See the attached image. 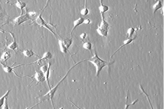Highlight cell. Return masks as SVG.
Segmentation results:
<instances>
[{"label": "cell", "mask_w": 164, "mask_h": 109, "mask_svg": "<svg viewBox=\"0 0 164 109\" xmlns=\"http://www.w3.org/2000/svg\"><path fill=\"white\" fill-rule=\"evenodd\" d=\"M49 1V0H47V6H46V7H47V5H48V1Z\"/></svg>", "instance_id": "cell-29"}, {"label": "cell", "mask_w": 164, "mask_h": 109, "mask_svg": "<svg viewBox=\"0 0 164 109\" xmlns=\"http://www.w3.org/2000/svg\"><path fill=\"white\" fill-rule=\"evenodd\" d=\"M48 69L47 71V72H46L44 74L45 76L46 77V81H47V84L48 85V87L50 89H51V86L50 85L49 82V78L50 77V68H51V63L49 62L48 63Z\"/></svg>", "instance_id": "cell-17"}, {"label": "cell", "mask_w": 164, "mask_h": 109, "mask_svg": "<svg viewBox=\"0 0 164 109\" xmlns=\"http://www.w3.org/2000/svg\"><path fill=\"white\" fill-rule=\"evenodd\" d=\"M86 60H83V61H80L78 63H77L76 64L74 65H73V66L71 67L70 69L69 70H68V72H67V73L65 75H64V76L61 79V80H60V81H59V82H58L57 85H56V86L54 87L52 89H50L49 92H48V93H47V94H46L45 95H44V96H41V97L40 98H39V100H40V102H44V101H48V100L51 99L52 101V105H53V107H54V103H53V98L54 97V95H55V93L56 92V91L57 90V88H58V87L59 86V85H60V84L64 80L66 79V78L67 77V76L68 75L69 73H70V72L71 71V70H72L76 66V65H78V64H80V63L81 62H83V61H86Z\"/></svg>", "instance_id": "cell-1"}, {"label": "cell", "mask_w": 164, "mask_h": 109, "mask_svg": "<svg viewBox=\"0 0 164 109\" xmlns=\"http://www.w3.org/2000/svg\"><path fill=\"white\" fill-rule=\"evenodd\" d=\"M23 54L27 57H31L36 55L35 52L31 49H26L22 52Z\"/></svg>", "instance_id": "cell-15"}, {"label": "cell", "mask_w": 164, "mask_h": 109, "mask_svg": "<svg viewBox=\"0 0 164 109\" xmlns=\"http://www.w3.org/2000/svg\"><path fill=\"white\" fill-rule=\"evenodd\" d=\"M12 57V54L9 52L6 51L3 53V54L0 57V60L2 63H4L6 62L7 61L11 58Z\"/></svg>", "instance_id": "cell-11"}, {"label": "cell", "mask_w": 164, "mask_h": 109, "mask_svg": "<svg viewBox=\"0 0 164 109\" xmlns=\"http://www.w3.org/2000/svg\"><path fill=\"white\" fill-rule=\"evenodd\" d=\"M83 48L85 49H87L90 51L92 54V43L89 42H86L84 43L83 44Z\"/></svg>", "instance_id": "cell-21"}, {"label": "cell", "mask_w": 164, "mask_h": 109, "mask_svg": "<svg viewBox=\"0 0 164 109\" xmlns=\"http://www.w3.org/2000/svg\"><path fill=\"white\" fill-rule=\"evenodd\" d=\"M1 60H0V64H1Z\"/></svg>", "instance_id": "cell-30"}, {"label": "cell", "mask_w": 164, "mask_h": 109, "mask_svg": "<svg viewBox=\"0 0 164 109\" xmlns=\"http://www.w3.org/2000/svg\"><path fill=\"white\" fill-rule=\"evenodd\" d=\"M162 7H163V5H162L161 0H157V2L153 5V13L155 14L156 12V11L158 10L159 9L161 8Z\"/></svg>", "instance_id": "cell-16"}, {"label": "cell", "mask_w": 164, "mask_h": 109, "mask_svg": "<svg viewBox=\"0 0 164 109\" xmlns=\"http://www.w3.org/2000/svg\"><path fill=\"white\" fill-rule=\"evenodd\" d=\"M59 44L60 45V50L63 53H67L68 52V49L67 48L65 45H64V43L63 42L62 39H59Z\"/></svg>", "instance_id": "cell-13"}, {"label": "cell", "mask_w": 164, "mask_h": 109, "mask_svg": "<svg viewBox=\"0 0 164 109\" xmlns=\"http://www.w3.org/2000/svg\"><path fill=\"white\" fill-rule=\"evenodd\" d=\"M102 21L96 29L98 33L103 37H107L108 35L109 24L105 20L104 16H102Z\"/></svg>", "instance_id": "cell-3"}, {"label": "cell", "mask_w": 164, "mask_h": 109, "mask_svg": "<svg viewBox=\"0 0 164 109\" xmlns=\"http://www.w3.org/2000/svg\"><path fill=\"white\" fill-rule=\"evenodd\" d=\"M62 39L67 48L69 49V48L72 44V39H69L67 38H62Z\"/></svg>", "instance_id": "cell-20"}, {"label": "cell", "mask_w": 164, "mask_h": 109, "mask_svg": "<svg viewBox=\"0 0 164 109\" xmlns=\"http://www.w3.org/2000/svg\"><path fill=\"white\" fill-rule=\"evenodd\" d=\"M48 63L47 65L46 64H44V65H42V66L40 68V69L44 73H45L46 72H47V71L48 69Z\"/></svg>", "instance_id": "cell-22"}, {"label": "cell", "mask_w": 164, "mask_h": 109, "mask_svg": "<svg viewBox=\"0 0 164 109\" xmlns=\"http://www.w3.org/2000/svg\"><path fill=\"white\" fill-rule=\"evenodd\" d=\"M9 33L11 34V36L13 38L14 40L10 44L8 45V48L9 49H11V50H12L14 51L15 52V49H18V45L16 43L14 34L12 33V32H9Z\"/></svg>", "instance_id": "cell-8"}, {"label": "cell", "mask_w": 164, "mask_h": 109, "mask_svg": "<svg viewBox=\"0 0 164 109\" xmlns=\"http://www.w3.org/2000/svg\"><path fill=\"white\" fill-rule=\"evenodd\" d=\"M85 19L83 17L79 18V19H78L77 20H75L73 22V28L72 29V31L71 32V39L72 38V33L73 32V31L75 30V29L78 27L79 25H81L82 24H83L84 23V20Z\"/></svg>", "instance_id": "cell-9"}, {"label": "cell", "mask_w": 164, "mask_h": 109, "mask_svg": "<svg viewBox=\"0 0 164 109\" xmlns=\"http://www.w3.org/2000/svg\"><path fill=\"white\" fill-rule=\"evenodd\" d=\"M133 40L132 39H127V40L124 41V44H123V45L120 47V48H119L116 51V52H115V53H114L113 54L112 56L111 57L110 61H111L112 59V57H113L114 55H115V54L121 48H122L124 47V46H125V45H127L130 44L131 42H132V41H133Z\"/></svg>", "instance_id": "cell-18"}, {"label": "cell", "mask_w": 164, "mask_h": 109, "mask_svg": "<svg viewBox=\"0 0 164 109\" xmlns=\"http://www.w3.org/2000/svg\"><path fill=\"white\" fill-rule=\"evenodd\" d=\"M30 19L31 17L29 14L28 13H26L24 14H21L20 16L16 18L13 20V22L17 25H19Z\"/></svg>", "instance_id": "cell-5"}, {"label": "cell", "mask_w": 164, "mask_h": 109, "mask_svg": "<svg viewBox=\"0 0 164 109\" xmlns=\"http://www.w3.org/2000/svg\"><path fill=\"white\" fill-rule=\"evenodd\" d=\"M91 20H90L89 19H85V20H84V23H85L86 24H89L91 23Z\"/></svg>", "instance_id": "cell-26"}, {"label": "cell", "mask_w": 164, "mask_h": 109, "mask_svg": "<svg viewBox=\"0 0 164 109\" xmlns=\"http://www.w3.org/2000/svg\"><path fill=\"white\" fill-rule=\"evenodd\" d=\"M8 96H7L6 97L5 100V102H4V105L2 107V109H9V107L8 105Z\"/></svg>", "instance_id": "cell-23"}, {"label": "cell", "mask_w": 164, "mask_h": 109, "mask_svg": "<svg viewBox=\"0 0 164 109\" xmlns=\"http://www.w3.org/2000/svg\"><path fill=\"white\" fill-rule=\"evenodd\" d=\"M34 78L38 82H43L46 81L45 75L40 69L36 71Z\"/></svg>", "instance_id": "cell-7"}, {"label": "cell", "mask_w": 164, "mask_h": 109, "mask_svg": "<svg viewBox=\"0 0 164 109\" xmlns=\"http://www.w3.org/2000/svg\"><path fill=\"white\" fill-rule=\"evenodd\" d=\"M15 6L17 8H19L22 11V14L23 13V9L25 8L26 6V4L25 2H21L20 0H17L16 3H15Z\"/></svg>", "instance_id": "cell-14"}, {"label": "cell", "mask_w": 164, "mask_h": 109, "mask_svg": "<svg viewBox=\"0 0 164 109\" xmlns=\"http://www.w3.org/2000/svg\"><path fill=\"white\" fill-rule=\"evenodd\" d=\"M10 91V90L8 91L5 95H3L2 97L0 98V109L2 108V107L4 105V102H5V98L6 96L9 95Z\"/></svg>", "instance_id": "cell-19"}, {"label": "cell", "mask_w": 164, "mask_h": 109, "mask_svg": "<svg viewBox=\"0 0 164 109\" xmlns=\"http://www.w3.org/2000/svg\"><path fill=\"white\" fill-rule=\"evenodd\" d=\"M41 15H42V13L40 14L38 16V17L37 18L35 19V22L37 23V24H38V25H40V26H41V27H44L47 28V29H48V30L50 32H51L53 34L56 36V34L53 31L52 29H51L48 26V25H47V23L44 20V19L42 18Z\"/></svg>", "instance_id": "cell-4"}, {"label": "cell", "mask_w": 164, "mask_h": 109, "mask_svg": "<svg viewBox=\"0 0 164 109\" xmlns=\"http://www.w3.org/2000/svg\"><path fill=\"white\" fill-rule=\"evenodd\" d=\"M52 57H53V56H52V54L50 52H46L43 54V56H42V57L41 58V59H39L37 61L34 62V63L30 64L37 63L39 65H41V64H43V63L44 62H45L47 60L51 59Z\"/></svg>", "instance_id": "cell-6"}, {"label": "cell", "mask_w": 164, "mask_h": 109, "mask_svg": "<svg viewBox=\"0 0 164 109\" xmlns=\"http://www.w3.org/2000/svg\"><path fill=\"white\" fill-rule=\"evenodd\" d=\"M101 2V5L99 7V9L100 11V13L101 14V15H104V14L105 12H107L109 9V8L108 6L104 5L103 3V0H100Z\"/></svg>", "instance_id": "cell-12"}, {"label": "cell", "mask_w": 164, "mask_h": 109, "mask_svg": "<svg viewBox=\"0 0 164 109\" xmlns=\"http://www.w3.org/2000/svg\"><path fill=\"white\" fill-rule=\"evenodd\" d=\"M140 89H141V91H143V92L144 93V94H145L146 96H147V98H148V101H149L150 103V105H151V108H152V109H153V107H152V105H151V102H150V101L149 99V97H148V95H147V93H146L145 92V91H144V89H143V88L142 87V86H141V85H140Z\"/></svg>", "instance_id": "cell-24"}, {"label": "cell", "mask_w": 164, "mask_h": 109, "mask_svg": "<svg viewBox=\"0 0 164 109\" xmlns=\"http://www.w3.org/2000/svg\"><path fill=\"white\" fill-rule=\"evenodd\" d=\"M29 16L31 17V16H35V14H36V12H29L28 14Z\"/></svg>", "instance_id": "cell-27"}, {"label": "cell", "mask_w": 164, "mask_h": 109, "mask_svg": "<svg viewBox=\"0 0 164 109\" xmlns=\"http://www.w3.org/2000/svg\"><path fill=\"white\" fill-rule=\"evenodd\" d=\"M87 36V34L85 33V32H84V33H82L80 35V38L82 39V40H85L86 37Z\"/></svg>", "instance_id": "cell-25"}, {"label": "cell", "mask_w": 164, "mask_h": 109, "mask_svg": "<svg viewBox=\"0 0 164 109\" xmlns=\"http://www.w3.org/2000/svg\"><path fill=\"white\" fill-rule=\"evenodd\" d=\"M94 65L96 68V76H99L100 72L103 68L106 66H110L114 63V62H108L105 61L99 57L97 54L95 52L94 55L92 56L90 59L87 60Z\"/></svg>", "instance_id": "cell-2"}, {"label": "cell", "mask_w": 164, "mask_h": 109, "mask_svg": "<svg viewBox=\"0 0 164 109\" xmlns=\"http://www.w3.org/2000/svg\"><path fill=\"white\" fill-rule=\"evenodd\" d=\"M3 17V14L0 13V19H1Z\"/></svg>", "instance_id": "cell-28"}, {"label": "cell", "mask_w": 164, "mask_h": 109, "mask_svg": "<svg viewBox=\"0 0 164 109\" xmlns=\"http://www.w3.org/2000/svg\"><path fill=\"white\" fill-rule=\"evenodd\" d=\"M135 33H136L135 29L133 27L129 28L127 32V37L128 39H132L134 40L137 36V34Z\"/></svg>", "instance_id": "cell-10"}]
</instances>
